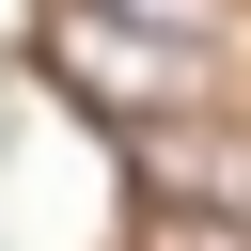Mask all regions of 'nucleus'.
Instances as JSON below:
<instances>
[{
	"label": "nucleus",
	"instance_id": "f03ea898",
	"mask_svg": "<svg viewBox=\"0 0 251 251\" xmlns=\"http://www.w3.org/2000/svg\"><path fill=\"white\" fill-rule=\"evenodd\" d=\"M126 188H157V204H251V126H204V110L126 126Z\"/></svg>",
	"mask_w": 251,
	"mask_h": 251
},
{
	"label": "nucleus",
	"instance_id": "7ed1b4c3",
	"mask_svg": "<svg viewBox=\"0 0 251 251\" xmlns=\"http://www.w3.org/2000/svg\"><path fill=\"white\" fill-rule=\"evenodd\" d=\"M126 251H251V204H157V188H126Z\"/></svg>",
	"mask_w": 251,
	"mask_h": 251
},
{
	"label": "nucleus",
	"instance_id": "20e7f679",
	"mask_svg": "<svg viewBox=\"0 0 251 251\" xmlns=\"http://www.w3.org/2000/svg\"><path fill=\"white\" fill-rule=\"evenodd\" d=\"M141 31H188V47H251V0H110Z\"/></svg>",
	"mask_w": 251,
	"mask_h": 251
},
{
	"label": "nucleus",
	"instance_id": "f257e3e1",
	"mask_svg": "<svg viewBox=\"0 0 251 251\" xmlns=\"http://www.w3.org/2000/svg\"><path fill=\"white\" fill-rule=\"evenodd\" d=\"M31 63H47L78 110H110V126H173V110H220V47H188V31H141V16H110V0H47Z\"/></svg>",
	"mask_w": 251,
	"mask_h": 251
}]
</instances>
